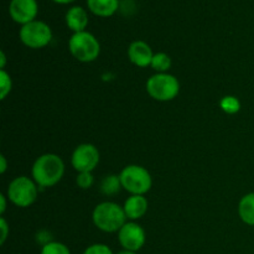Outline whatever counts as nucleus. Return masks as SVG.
<instances>
[{
  "label": "nucleus",
  "instance_id": "9d476101",
  "mask_svg": "<svg viewBox=\"0 0 254 254\" xmlns=\"http://www.w3.org/2000/svg\"><path fill=\"white\" fill-rule=\"evenodd\" d=\"M37 10L36 0H11L9 5L10 16L14 21L22 25L34 21Z\"/></svg>",
  "mask_w": 254,
  "mask_h": 254
},
{
  "label": "nucleus",
  "instance_id": "39448f33",
  "mask_svg": "<svg viewBox=\"0 0 254 254\" xmlns=\"http://www.w3.org/2000/svg\"><path fill=\"white\" fill-rule=\"evenodd\" d=\"M146 92L159 102H169L176 98L180 92V83L170 73H155L146 82Z\"/></svg>",
  "mask_w": 254,
  "mask_h": 254
},
{
  "label": "nucleus",
  "instance_id": "393cba45",
  "mask_svg": "<svg viewBox=\"0 0 254 254\" xmlns=\"http://www.w3.org/2000/svg\"><path fill=\"white\" fill-rule=\"evenodd\" d=\"M5 196L4 195H0V203H1V206H0V213H4L5 210H6V200H5Z\"/></svg>",
  "mask_w": 254,
  "mask_h": 254
},
{
  "label": "nucleus",
  "instance_id": "9b49d317",
  "mask_svg": "<svg viewBox=\"0 0 254 254\" xmlns=\"http://www.w3.org/2000/svg\"><path fill=\"white\" fill-rule=\"evenodd\" d=\"M128 57L131 64L144 68V67H148L151 64L154 54L151 47L145 41L136 40L129 45Z\"/></svg>",
  "mask_w": 254,
  "mask_h": 254
},
{
  "label": "nucleus",
  "instance_id": "cd10ccee",
  "mask_svg": "<svg viewBox=\"0 0 254 254\" xmlns=\"http://www.w3.org/2000/svg\"><path fill=\"white\" fill-rule=\"evenodd\" d=\"M117 254H136V252H131V251L123 250V251H121V252H118Z\"/></svg>",
  "mask_w": 254,
  "mask_h": 254
},
{
  "label": "nucleus",
  "instance_id": "bb28decb",
  "mask_svg": "<svg viewBox=\"0 0 254 254\" xmlns=\"http://www.w3.org/2000/svg\"><path fill=\"white\" fill-rule=\"evenodd\" d=\"M54 1L59 2V4H68V2L74 1V0H54Z\"/></svg>",
  "mask_w": 254,
  "mask_h": 254
},
{
  "label": "nucleus",
  "instance_id": "dca6fc26",
  "mask_svg": "<svg viewBox=\"0 0 254 254\" xmlns=\"http://www.w3.org/2000/svg\"><path fill=\"white\" fill-rule=\"evenodd\" d=\"M121 189H122V183H121V178H119V175L104 176L103 180L101 181V186H99L101 192L106 196L116 195V193L119 192Z\"/></svg>",
  "mask_w": 254,
  "mask_h": 254
},
{
  "label": "nucleus",
  "instance_id": "0eeeda50",
  "mask_svg": "<svg viewBox=\"0 0 254 254\" xmlns=\"http://www.w3.org/2000/svg\"><path fill=\"white\" fill-rule=\"evenodd\" d=\"M20 40L30 49H42L52 40V30L46 22L34 20L22 25L19 32Z\"/></svg>",
  "mask_w": 254,
  "mask_h": 254
},
{
  "label": "nucleus",
  "instance_id": "423d86ee",
  "mask_svg": "<svg viewBox=\"0 0 254 254\" xmlns=\"http://www.w3.org/2000/svg\"><path fill=\"white\" fill-rule=\"evenodd\" d=\"M6 193L17 207H30L37 198V184L27 176H17L9 184Z\"/></svg>",
  "mask_w": 254,
  "mask_h": 254
},
{
  "label": "nucleus",
  "instance_id": "a878e982",
  "mask_svg": "<svg viewBox=\"0 0 254 254\" xmlns=\"http://www.w3.org/2000/svg\"><path fill=\"white\" fill-rule=\"evenodd\" d=\"M0 60H1V64H0V66H1V69H4L5 62H6V57H5V54L2 51H1V54H0Z\"/></svg>",
  "mask_w": 254,
  "mask_h": 254
},
{
  "label": "nucleus",
  "instance_id": "f3484780",
  "mask_svg": "<svg viewBox=\"0 0 254 254\" xmlns=\"http://www.w3.org/2000/svg\"><path fill=\"white\" fill-rule=\"evenodd\" d=\"M151 67L155 69L158 73H166L169 68L171 67V59L165 52H158L154 54L153 61H151Z\"/></svg>",
  "mask_w": 254,
  "mask_h": 254
},
{
  "label": "nucleus",
  "instance_id": "20e7f679",
  "mask_svg": "<svg viewBox=\"0 0 254 254\" xmlns=\"http://www.w3.org/2000/svg\"><path fill=\"white\" fill-rule=\"evenodd\" d=\"M122 188L130 195H145L150 191L153 179L145 168L139 165H128L119 174Z\"/></svg>",
  "mask_w": 254,
  "mask_h": 254
},
{
  "label": "nucleus",
  "instance_id": "1a4fd4ad",
  "mask_svg": "<svg viewBox=\"0 0 254 254\" xmlns=\"http://www.w3.org/2000/svg\"><path fill=\"white\" fill-rule=\"evenodd\" d=\"M145 231L134 221L127 222L118 232V241L123 250L138 252L145 245Z\"/></svg>",
  "mask_w": 254,
  "mask_h": 254
},
{
  "label": "nucleus",
  "instance_id": "412c9836",
  "mask_svg": "<svg viewBox=\"0 0 254 254\" xmlns=\"http://www.w3.org/2000/svg\"><path fill=\"white\" fill-rule=\"evenodd\" d=\"M76 184L82 190L91 189L94 184V178L92 173H78L76 178Z\"/></svg>",
  "mask_w": 254,
  "mask_h": 254
},
{
  "label": "nucleus",
  "instance_id": "b1692460",
  "mask_svg": "<svg viewBox=\"0 0 254 254\" xmlns=\"http://www.w3.org/2000/svg\"><path fill=\"white\" fill-rule=\"evenodd\" d=\"M7 168V163H6V158L4 155H0V173L5 174Z\"/></svg>",
  "mask_w": 254,
  "mask_h": 254
},
{
  "label": "nucleus",
  "instance_id": "aec40b11",
  "mask_svg": "<svg viewBox=\"0 0 254 254\" xmlns=\"http://www.w3.org/2000/svg\"><path fill=\"white\" fill-rule=\"evenodd\" d=\"M12 81L10 74L6 71L1 69L0 71V99H5L7 94L11 92Z\"/></svg>",
  "mask_w": 254,
  "mask_h": 254
},
{
  "label": "nucleus",
  "instance_id": "2eb2a0df",
  "mask_svg": "<svg viewBox=\"0 0 254 254\" xmlns=\"http://www.w3.org/2000/svg\"><path fill=\"white\" fill-rule=\"evenodd\" d=\"M240 218L248 226H254V192H250L241 198L238 203Z\"/></svg>",
  "mask_w": 254,
  "mask_h": 254
},
{
  "label": "nucleus",
  "instance_id": "f8f14e48",
  "mask_svg": "<svg viewBox=\"0 0 254 254\" xmlns=\"http://www.w3.org/2000/svg\"><path fill=\"white\" fill-rule=\"evenodd\" d=\"M149 207V202L144 195H131L126 200L123 208L127 218L130 221H136L143 217Z\"/></svg>",
  "mask_w": 254,
  "mask_h": 254
},
{
  "label": "nucleus",
  "instance_id": "6ab92c4d",
  "mask_svg": "<svg viewBox=\"0 0 254 254\" xmlns=\"http://www.w3.org/2000/svg\"><path fill=\"white\" fill-rule=\"evenodd\" d=\"M41 254H71V251L64 243L52 241V242L47 243L42 247Z\"/></svg>",
  "mask_w": 254,
  "mask_h": 254
},
{
  "label": "nucleus",
  "instance_id": "f03ea898",
  "mask_svg": "<svg viewBox=\"0 0 254 254\" xmlns=\"http://www.w3.org/2000/svg\"><path fill=\"white\" fill-rule=\"evenodd\" d=\"M92 220H93L94 226L99 231L106 233H113L119 232V230L126 225L127 216L122 206L116 202L106 201V202L98 203L94 207Z\"/></svg>",
  "mask_w": 254,
  "mask_h": 254
},
{
  "label": "nucleus",
  "instance_id": "5701e85b",
  "mask_svg": "<svg viewBox=\"0 0 254 254\" xmlns=\"http://www.w3.org/2000/svg\"><path fill=\"white\" fill-rule=\"evenodd\" d=\"M0 230H1V238H0V243L4 245L5 241H6L7 235H9V226H7L6 221L4 218H0Z\"/></svg>",
  "mask_w": 254,
  "mask_h": 254
},
{
  "label": "nucleus",
  "instance_id": "f257e3e1",
  "mask_svg": "<svg viewBox=\"0 0 254 254\" xmlns=\"http://www.w3.org/2000/svg\"><path fill=\"white\" fill-rule=\"evenodd\" d=\"M31 174L37 185L52 188L64 178V163L56 154H44L35 160Z\"/></svg>",
  "mask_w": 254,
  "mask_h": 254
},
{
  "label": "nucleus",
  "instance_id": "4be33fe9",
  "mask_svg": "<svg viewBox=\"0 0 254 254\" xmlns=\"http://www.w3.org/2000/svg\"><path fill=\"white\" fill-rule=\"evenodd\" d=\"M82 254H113L111 248L107 245H102V243H96L84 250Z\"/></svg>",
  "mask_w": 254,
  "mask_h": 254
},
{
  "label": "nucleus",
  "instance_id": "6e6552de",
  "mask_svg": "<svg viewBox=\"0 0 254 254\" xmlns=\"http://www.w3.org/2000/svg\"><path fill=\"white\" fill-rule=\"evenodd\" d=\"M99 151L93 144L84 143L72 153L71 163L77 173H92L99 164Z\"/></svg>",
  "mask_w": 254,
  "mask_h": 254
},
{
  "label": "nucleus",
  "instance_id": "a211bd4d",
  "mask_svg": "<svg viewBox=\"0 0 254 254\" xmlns=\"http://www.w3.org/2000/svg\"><path fill=\"white\" fill-rule=\"evenodd\" d=\"M220 107L225 113L236 114L241 111V102L235 96H226L220 101Z\"/></svg>",
  "mask_w": 254,
  "mask_h": 254
},
{
  "label": "nucleus",
  "instance_id": "7ed1b4c3",
  "mask_svg": "<svg viewBox=\"0 0 254 254\" xmlns=\"http://www.w3.org/2000/svg\"><path fill=\"white\" fill-rule=\"evenodd\" d=\"M68 49L72 56L79 62L96 61L101 54L99 41L88 31L74 32L68 41Z\"/></svg>",
  "mask_w": 254,
  "mask_h": 254
},
{
  "label": "nucleus",
  "instance_id": "4468645a",
  "mask_svg": "<svg viewBox=\"0 0 254 254\" xmlns=\"http://www.w3.org/2000/svg\"><path fill=\"white\" fill-rule=\"evenodd\" d=\"M89 10L97 16H112L119 7V0H87Z\"/></svg>",
  "mask_w": 254,
  "mask_h": 254
},
{
  "label": "nucleus",
  "instance_id": "ddd939ff",
  "mask_svg": "<svg viewBox=\"0 0 254 254\" xmlns=\"http://www.w3.org/2000/svg\"><path fill=\"white\" fill-rule=\"evenodd\" d=\"M66 24L69 30L74 32L84 31L88 24V15L86 10L81 6H72L66 12Z\"/></svg>",
  "mask_w": 254,
  "mask_h": 254
}]
</instances>
